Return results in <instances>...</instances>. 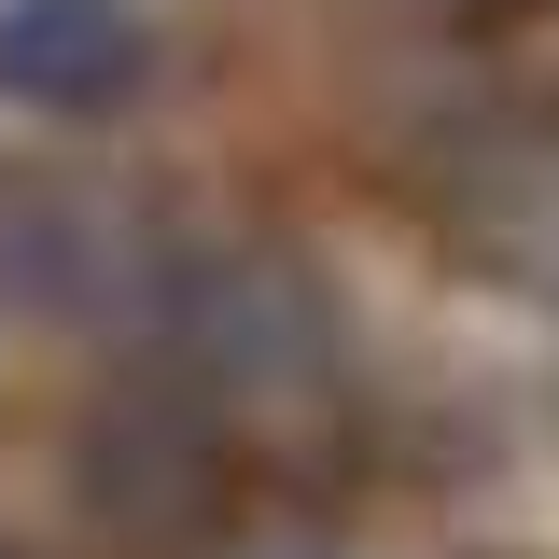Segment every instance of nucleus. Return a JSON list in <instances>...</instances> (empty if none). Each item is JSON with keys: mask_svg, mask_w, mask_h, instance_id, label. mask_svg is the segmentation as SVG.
<instances>
[{"mask_svg": "<svg viewBox=\"0 0 559 559\" xmlns=\"http://www.w3.org/2000/svg\"><path fill=\"white\" fill-rule=\"evenodd\" d=\"M0 559H28V546H14V532H0Z\"/></svg>", "mask_w": 559, "mask_h": 559, "instance_id": "6e6552de", "label": "nucleus"}, {"mask_svg": "<svg viewBox=\"0 0 559 559\" xmlns=\"http://www.w3.org/2000/svg\"><path fill=\"white\" fill-rule=\"evenodd\" d=\"M140 349H154L168 378H197L224 419L322 406L349 378V308H336V280L308 266L294 238L238 224V238H168L154 308H140Z\"/></svg>", "mask_w": 559, "mask_h": 559, "instance_id": "f257e3e1", "label": "nucleus"}, {"mask_svg": "<svg viewBox=\"0 0 559 559\" xmlns=\"http://www.w3.org/2000/svg\"><path fill=\"white\" fill-rule=\"evenodd\" d=\"M448 559H546V546H448Z\"/></svg>", "mask_w": 559, "mask_h": 559, "instance_id": "0eeeda50", "label": "nucleus"}, {"mask_svg": "<svg viewBox=\"0 0 559 559\" xmlns=\"http://www.w3.org/2000/svg\"><path fill=\"white\" fill-rule=\"evenodd\" d=\"M419 14H448V28H489V14H532V0H419Z\"/></svg>", "mask_w": 559, "mask_h": 559, "instance_id": "423d86ee", "label": "nucleus"}, {"mask_svg": "<svg viewBox=\"0 0 559 559\" xmlns=\"http://www.w3.org/2000/svg\"><path fill=\"white\" fill-rule=\"evenodd\" d=\"M168 210L112 168H14L0 182V322L43 336H140L154 266H168Z\"/></svg>", "mask_w": 559, "mask_h": 559, "instance_id": "7ed1b4c3", "label": "nucleus"}, {"mask_svg": "<svg viewBox=\"0 0 559 559\" xmlns=\"http://www.w3.org/2000/svg\"><path fill=\"white\" fill-rule=\"evenodd\" d=\"M168 84L140 0H0V112L28 127H127Z\"/></svg>", "mask_w": 559, "mask_h": 559, "instance_id": "20e7f679", "label": "nucleus"}, {"mask_svg": "<svg viewBox=\"0 0 559 559\" xmlns=\"http://www.w3.org/2000/svg\"><path fill=\"white\" fill-rule=\"evenodd\" d=\"M238 489H252L238 419L210 406L197 378H168L154 349L112 392H84L70 433H57V503H70V532L98 559H197L238 518Z\"/></svg>", "mask_w": 559, "mask_h": 559, "instance_id": "f03ea898", "label": "nucleus"}, {"mask_svg": "<svg viewBox=\"0 0 559 559\" xmlns=\"http://www.w3.org/2000/svg\"><path fill=\"white\" fill-rule=\"evenodd\" d=\"M197 559H349V546H336V518H294V503H238V518H224Z\"/></svg>", "mask_w": 559, "mask_h": 559, "instance_id": "39448f33", "label": "nucleus"}]
</instances>
